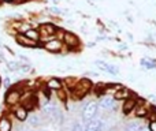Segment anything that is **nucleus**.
<instances>
[{
  "instance_id": "nucleus-1",
  "label": "nucleus",
  "mask_w": 156,
  "mask_h": 131,
  "mask_svg": "<svg viewBox=\"0 0 156 131\" xmlns=\"http://www.w3.org/2000/svg\"><path fill=\"white\" fill-rule=\"evenodd\" d=\"M92 89H93V85H92L90 81L86 79V78H82V79L77 81L76 86L71 89V94H73V97L76 100H81V98H83Z\"/></svg>"
},
{
  "instance_id": "nucleus-2",
  "label": "nucleus",
  "mask_w": 156,
  "mask_h": 131,
  "mask_svg": "<svg viewBox=\"0 0 156 131\" xmlns=\"http://www.w3.org/2000/svg\"><path fill=\"white\" fill-rule=\"evenodd\" d=\"M97 111H99V104H97L96 101L88 102V104L83 107V109H82V119L85 122L92 120V119L96 118Z\"/></svg>"
},
{
  "instance_id": "nucleus-3",
  "label": "nucleus",
  "mask_w": 156,
  "mask_h": 131,
  "mask_svg": "<svg viewBox=\"0 0 156 131\" xmlns=\"http://www.w3.org/2000/svg\"><path fill=\"white\" fill-rule=\"evenodd\" d=\"M21 90L16 88H12L10 89V90L7 91V94H5V104L8 105V107H14V105L19 104L21 102Z\"/></svg>"
},
{
  "instance_id": "nucleus-4",
  "label": "nucleus",
  "mask_w": 156,
  "mask_h": 131,
  "mask_svg": "<svg viewBox=\"0 0 156 131\" xmlns=\"http://www.w3.org/2000/svg\"><path fill=\"white\" fill-rule=\"evenodd\" d=\"M63 44L67 47L69 49H76L80 47V38L77 37L74 33H70V32H66L65 36H63Z\"/></svg>"
},
{
  "instance_id": "nucleus-5",
  "label": "nucleus",
  "mask_w": 156,
  "mask_h": 131,
  "mask_svg": "<svg viewBox=\"0 0 156 131\" xmlns=\"http://www.w3.org/2000/svg\"><path fill=\"white\" fill-rule=\"evenodd\" d=\"M138 104V97L137 96H130L129 98H126L123 101V105H122V111H123L125 115H127V113L133 112V111L136 109V107H137Z\"/></svg>"
},
{
  "instance_id": "nucleus-6",
  "label": "nucleus",
  "mask_w": 156,
  "mask_h": 131,
  "mask_svg": "<svg viewBox=\"0 0 156 131\" xmlns=\"http://www.w3.org/2000/svg\"><path fill=\"white\" fill-rule=\"evenodd\" d=\"M63 45H65V44H63L62 40H59V38H52V40L47 41V43L44 44V48L49 52H60Z\"/></svg>"
},
{
  "instance_id": "nucleus-7",
  "label": "nucleus",
  "mask_w": 156,
  "mask_h": 131,
  "mask_svg": "<svg viewBox=\"0 0 156 131\" xmlns=\"http://www.w3.org/2000/svg\"><path fill=\"white\" fill-rule=\"evenodd\" d=\"M151 107L152 105H148L145 101H140V100H138V104L134 109V115L137 116V118H148Z\"/></svg>"
},
{
  "instance_id": "nucleus-8",
  "label": "nucleus",
  "mask_w": 156,
  "mask_h": 131,
  "mask_svg": "<svg viewBox=\"0 0 156 131\" xmlns=\"http://www.w3.org/2000/svg\"><path fill=\"white\" fill-rule=\"evenodd\" d=\"M130 96H133L132 90H129L127 88H125V86H122L119 90H116L115 93H114V98H115V101H122V100H126L129 98Z\"/></svg>"
},
{
  "instance_id": "nucleus-9",
  "label": "nucleus",
  "mask_w": 156,
  "mask_h": 131,
  "mask_svg": "<svg viewBox=\"0 0 156 131\" xmlns=\"http://www.w3.org/2000/svg\"><path fill=\"white\" fill-rule=\"evenodd\" d=\"M16 43L19 44V45H22V47H29V48H34V47H37L40 43H36V41H32V40H29V38L26 37L25 34H16Z\"/></svg>"
},
{
  "instance_id": "nucleus-10",
  "label": "nucleus",
  "mask_w": 156,
  "mask_h": 131,
  "mask_svg": "<svg viewBox=\"0 0 156 131\" xmlns=\"http://www.w3.org/2000/svg\"><path fill=\"white\" fill-rule=\"evenodd\" d=\"M99 107L104 111H110L111 108H115V98L114 97H103L99 102Z\"/></svg>"
},
{
  "instance_id": "nucleus-11",
  "label": "nucleus",
  "mask_w": 156,
  "mask_h": 131,
  "mask_svg": "<svg viewBox=\"0 0 156 131\" xmlns=\"http://www.w3.org/2000/svg\"><path fill=\"white\" fill-rule=\"evenodd\" d=\"M47 89H48V90H55V91L63 89L62 79H59V78H51V79H48V82H47Z\"/></svg>"
},
{
  "instance_id": "nucleus-12",
  "label": "nucleus",
  "mask_w": 156,
  "mask_h": 131,
  "mask_svg": "<svg viewBox=\"0 0 156 131\" xmlns=\"http://www.w3.org/2000/svg\"><path fill=\"white\" fill-rule=\"evenodd\" d=\"M14 116L18 119L19 122H25L27 118H29V111L26 109L25 107H16L15 111H14Z\"/></svg>"
},
{
  "instance_id": "nucleus-13",
  "label": "nucleus",
  "mask_w": 156,
  "mask_h": 131,
  "mask_svg": "<svg viewBox=\"0 0 156 131\" xmlns=\"http://www.w3.org/2000/svg\"><path fill=\"white\" fill-rule=\"evenodd\" d=\"M12 130V123L7 116H2L0 118V131H11Z\"/></svg>"
},
{
  "instance_id": "nucleus-14",
  "label": "nucleus",
  "mask_w": 156,
  "mask_h": 131,
  "mask_svg": "<svg viewBox=\"0 0 156 131\" xmlns=\"http://www.w3.org/2000/svg\"><path fill=\"white\" fill-rule=\"evenodd\" d=\"M23 34L26 36L29 40L36 41V43H40V40H41V36H40V33H38L37 29H29L26 33H23Z\"/></svg>"
},
{
  "instance_id": "nucleus-15",
  "label": "nucleus",
  "mask_w": 156,
  "mask_h": 131,
  "mask_svg": "<svg viewBox=\"0 0 156 131\" xmlns=\"http://www.w3.org/2000/svg\"><path fill=\"white\" fill-rule=\"evenodd\" d=\"M27 119H29V124L32 127H38V126H41V123H43V122H41V118L38 115H32Z\"/></svg>"
},
{
  "instance_id": "nucleus-16",
  "label": "nucleus",
  "mask_w": 156,
  "mask_h": 131,
  "mask_svg": "<svg viewBox=\"0 0 156 131\" xmlns=\"http://www.w3.org/2000/svg\"><path fill=\"white\" fill-rule=\"evenodd\" d=\"M140 126H141V123H138V122H130V123L126 126L125 131H137L140 129Z\"/></svg>"
},
{
  "instance_id": "nucleus-17",
  "label": "nucleus",
  "mask_w": 156,
  "mask_h": 131,
  "mask_svg": "<svg viewBox=\"0 0 156 131\" xmlns=\"http://www.w3.org/2000/svg\"><path fill=\"white\" fill-rule=\"evenodd\" d=\"M16 27H18V32L21 33V34H23V33H26L29 29H32V27H30V25L26 23V22H25V23H23V22L18 23V26H16Z\"/></svg>"
},
{
  "instance_id": "nucleus-18",
  "label": "nucleus",
  "mask_w": 156,
  "mask_h": 131,
  "mask_svg": "<svg viewBox=\"0 0 156 131\" xmlns=\"http://www.w3.org/2000/svg\"><path fill=\"white\" fill-rule=\"evenodd\" d=\"M148 119H149V122H155L156 120V107H154V105H152L151 109H149Z\"/></svg>"
},
{
  "instance_id": "nucleus-19",
  "label": "nucleus",
  "mask_w": 156,
  "mask_h": 131,
  "mask_svg": "<svg viewBox=\"0 0 156 131\" xmlns=\"http://www.w3.org/2000/svg\"><path fill=\"white\" fill-rule=\"evenodd\" d=\"M141 64L145 67V68H154V67H156V64H155L154 62H149V60H147V59L141 60Z\"/></svg>"
},
{
  "instance_id": "nucleus-20",
  "label": "nucleus",
  "mask_w": 156,
  "mask_h": 131,
  "mask_svg": "<svg viewBox=\"0 0 156 131\" xmlns=\"http://www.w3.org/2000/svg\"><path fill=\"white\" fill-rule=\"evenodd\" d=\"M71 131H85V126H83V124H81V123H76Z\"/></svg>"
},
{
  "instance_id": "nucleus-21",
  "label": "nucleus",
  "mask_w": 156,
  "mask_h": 131,
  "mask_svg": "<svg viewBox=\"0 0 156 131\" xmlns=\"http://www.w3.org/2000/svg\"><path fill=\"white\" fill-rule=\"evenodd\" d=\"M8 68H10V70H14V71H15V70L19 68V66L16 64L15 62H10V63H8Z\"/></svg>"
},
{
  "instance_id": "nucleus-22",
  "label": "nucleus",
  "mask_w": 156,
  "mask_h": 131,
  "mask_svg": "<svg viewBox=\"0 0 156 131\" xmlns=\"http://www.w3.org/2000/svg\"><path fill=\"white\" fill-rule=\"evenodd\" d=\"M148 130L149 131H156V120L155 122H149L148 123Z\"/></svg>"
},
{
  "instance_id": "nucleus-23",
  "label": "nucleus",
  "mask_w": 156,
  "mask_h": 131,
  "mask_svg": "<svg viewBox=\"0 0 156 131\" xmlns=\"http://www.w3.org/2000/svg\"><path fill=\"white\" fill-rule=\"evenodd\" d=\"M18 70H21V71H29L30 67H29V66H21Z\"/></svg>"
},
{
  "instance_id": "nucleus-24",
  "label": "nucleus",
  "mask_w": 156,
  "mask_h": 131,
  "mask_svg": "<svg viewBox=\"0 0 156 131\" xmlns=\"http://www.w3.org/2000/svg\"><path fill=\"white\" fill-rule=\"evenodd\" d=\"M3 2H5V3H12L14 0H3Z\"/></svg>"
},
{
  "instance_id": "nucleus-25",
  "label": "nucleus",
  "mask_w": 156,
  "mask_h": 131,
  "mask_svg": "<svg viewBox=\"0 0 156 131\" xmlns=\"http://www.w3.org/2000/svg\"><path fill=\"white\" fill-rule=\"evenodd\" d=\"M0 85H2V78H0Z\"/></svg>"
}]
</instances>
